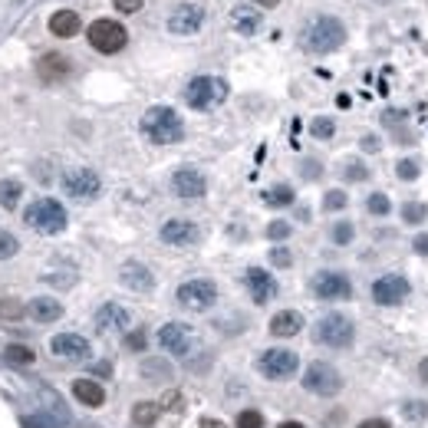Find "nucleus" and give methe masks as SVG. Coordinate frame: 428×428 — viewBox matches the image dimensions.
Segmentation results:
<instances>
[{
    "instance_id": "1",
    "label": "nucleus",
    "mask_w": 428,
    "mask_h": 428,
    "mask_svg": "<svg viewBox=\"0 0 428 428\" xmlns=\"http://www.w3.org/2000/svg\"><path fill=\"white\" fill-rule=\"evenodd\" d=\"M142 136L155 146H175L185 136V126H181V116L168 106H152V109L142 116Z\"/></svg>"
},
{
    "instance_id": "2",
    "label": "nucleus",
    "mask_w": 428,
    "mask_h": 428,
    "mask_svg": "<svg viewBox=\"0 0 428 428\" xmlns=\"http://www.w3.org/2000/svg\"><path fill=\"white\" fill-rule=\"evenodd\" d=\"M346 43V26L336 17H313L303 26V50L310 53H333Z\"/></svg>"
},
{
    "instance_id": "3",
    "label": "nucleus",
    "mask_w": 428,
    "mask_h": 428,
    "mask_svg": "<svg viewBox=\"0 0 428 428\" xmlns=\"http://www.w3.org/2000/svg\"><path fill=\"white\" fill-rule=\"evenodd\" d=\"M24 221L36 234H60L66 228V208L56 198H40L24 211Z\"/></svg>"
},
{
    "instance_id": "4",
    "label": "nucleus",
    "mask_w": 428,
    "mask_h": 428,
    "mask_svg": "<svg viewBox=\"0 0 428 428\" xmlns=\"http://www.w3.org/2000/svg\"><path fill=\"white\" fill-rule=\"evenodd\" d=\"M228 99V83L218 76H195L185 86V103L198 112H208Z\"/></svg>"
},
{
    "instance_id": "5",
    "label": "nucleus",
    "mask_w": 428,
    "mask_h": 428,
    "mask_svg": "<svg viewBox=\"0 0 428 428\" xmlns=\"http://www.w3.org/2000/svg\"><path fill=\"white\" fill-rule=\"evenodd\" d=\"M356 336V326H352L350 317H342V313H326L317 326H313V340L320 346H330V350H346Z\"/></svg>"
},
{
    "instance_id": "6",
    "label": "nucleus",
    "mask_w": 428,
    "mask_h": 428,
    "mask_svg": "<svg viewBox=\"0 0 428 428\" xmlns=\"http://www.w3.org/2000/svg\"><path fill=\"white\" fill-rule=\"evenodd\" d=\"M175 300H178L185 310L205 313V310H211L214 303H218V287H214V280L195 277V280H185V283H181L178 293H175Z\"/></svg>"
},
{
    "instance_id": "7",
    "label": "nucleus",
    "mask_w": 428,
    "mask_h": 428,
    "mask_svg": "<svg viewBox=\"0 0 428 428\" xmlns=\"http://www.w3.org/2000/svg\"><path fill=\"white\" fill-rule=\"evenodd\" d=\"M89 46L99 53H106V56H112V53H119L122 46L128 43V34L126 26L116 24V20H96V24H89Z\"/></svg>"
},
{
    "instance_id": "8",
    "label": "nucleus",
    "mask_w": 428,
    "mask_h": 428,
    "mask_svg": "<svg viewBox=\"0 0 428 428\" xmlns=\"http://www.w3.org/2000/svg\"><path fill=\"white\" fill-rule=\"evenodd\" d=\"M300 360L293 350H264L257 356V369H260V376L264 379H274V382H283V379H290L297 372Z\"/></svg>"
},
{
    "instance_id": "9",
    "label": "nucleus",
    "mask_w": 428,
    "mask_h": 428,
    "mask_svg": "<svg viewBox=\"0 0 428 428\" xmlns=\"http://www.w3.org/2000/svg\"><path fill=\"white\" fill-rule=\"evenodd\" d=\"M60 185H63V195L79 198V201H89V198H96L103 191V181H99V175L93 168H66Z\"/></svg>"
},
{
    "instance_id": "10",
    "label": "nucleus",
    "mask_w": 428,
    "mask_h": 428,
    "mask_svg": "<svg viewBox=\"0 0 428 428\" xmlns=\"http://www.w3.org/2000/svg\"><path fill=\"white\" fill-rule=\"evenodd\" d=\"M303 389L313 395H336L342 389V376L330 362H310L303 372Z\"/></svg>"
},
{
    "instance_id": "11",
    "label": "nucleus",
    "mask_w": 428,
    "mask_h": 428,
    "mask_svg": "<svg viewBox=\"0 0 428 428\" xmlns=\"http://www.w3.org/2000/svg\"><path fill=\"white\" fill-rule=\"evenodd\" d=\"M409 280L402 274H385L372 283V300H376L379 307H399L405 297H409Z\"/></svg>"
},
{
    "instance_id": "12",
    "label": "nucleus",
    "mask_w": 428,
    "mask_h": 428,
    "mask_svg": "<svg viewBox=\"0 0 428 428\" xmlns=\"http://www.w3.org/2000/svg\"><path fill=\"white\" fill-rule=\"evenodd\" d=\"M191 342H195V330L188 323H165L158 330V346L171 356H188Z\"/></svg>"
},
{
    "instance_id": "13",
    "label": "nucleus",
    "mask_w": 428,
    "mask_h": 428,
    "mask_svg": "<svg viewBox=\"0 0 428 428\" xmlns=\"http://www.w3.org/2000/svg\"><path fill=\"white\" fill-rule=\"evenodd\" d=\"M50 350L56 360H66V362H86L89 360V340L79 333H56L50 340Z\"/></svg>"
},
{
    "instance_id": "14",
    "label": "nucleus",
    "mask_w": 428,
    "mask_h": 428,
    "mask_svg": "<svg viewBox=\"0 0 428 428\" xmlns=\"http://www.w3.org/2000/svg\"><path fill=\"white\" fill-rule=\"evenodd\" d=\"M313 293H317L320 300H346L352 293V283L346 274H336V270H320L317 277H313Z\"/></svg>"
},
{
    "instance_id": "15",
    "label": "nucleus",
    "mask_w": 428,
    "mask_h": 428,
    "mask_svg": "<svg viewBox=\"0 0 428 428\" xmlns=\"http://www.w3.org/2000/svg\"><path fill=\"white\" fill-rule=\"evenodd\" d=\"M201 24H205V10L198 7V4H181V7L171 10L168 17V34L175 36H191L201 30Z\"/></svg>"
},
{
    "instance_id": "16",
    "label": "nucleus",
    "mask_w": 428,
    "mask_h": 428,
    "mask_svg": "<svg viewBox=\"0 0 428 428\" xmlns=\"http://www.w3.org/2000/svg\"><path fill=\"white\" fill-rule=\"evenodd\" d=\"M158 238H162L165 244H171V248H191V244L201 238V231H198L195 221H185V218H171V221L162 224Z\"/></svg>"
},
{
    "instance_id": "17",
    "label": "nucleus",
    "mask_w": 428,
    "mask_h": 428,
    "mask_svg": "<svg viewBox=\"0 0 428 428\" xmlns=\"http://www.w3.org/2000/svg\"><path fill=\"white\" fill-rule=\"evenodd\" d=\"M171 191L178 198H201L208 191V181H205V175L198 168H178L175 175H171Z\"/></svg>"
},
{
    "instance_id": "18",
    "label": "nucleus",
    "mask_w": 428,
    "mask_h": 428,
    "mask_svg": "<svg viewBox=\"0 0 428 428\" xmlns=\"http://www.w3.org/2000/svg\"><path fill=\"white\" fill-rule=\"evenodd\" d=\"M128 323H132V317L119 303H103L99 313H96V330L99 333H122V330H128Z\"/></svg>"
},
{
    "instance_id": "19",
    "label": "nucleus",
    "mask_w": 428,
    "mask_h": 428,
    "mask_svg": "<svg viewBox=\"0 0 428 428\" xmlns=\"http://www.w3.org/2000/svg\"><path fill=\"white\" fill-rule=\"evenodd\" d=\"M244 283H248L254 303H267V300L277 297V280L267 270H260V267H250L248 274H244Z\"/></svg>"
},
{
    "instance_id": "20",
    "label": "nucleus",
    "mask_w": 428,
    "mask_h": 428,
    "mask_svg": "<svg viewBox=\"0 0 428 428\" xmlns=\"http://www.w3.org/2000/svg\"><path fill=\"white\" fill-rule=\"evenodd\" d=\"M119 280L126 283L128 290H136V293H148L155 287L152 270H148L146 264H138V260H128V264L119 267Z\"/></svg>"
},
{
    "instance_id": "21",
    "label": "nucleus",
    "mask_w": 428,
    "mask_h": 428,
    "mask_svg": "<svg viewBox=\"0 0 428 428\" xmlns=\"http://www.w3.org/2000/svg\"><path fill=\"white\" fill-rule=\"evenodd\" d=\"M26 313H30V320H36V323H56V320L63 317V303L53 297H36L26 303Z\"/></svg>"
},
{
    "instance_id": "22",
    "label": "nucleus",
    "mask_w": 428,
    "mask_h": 428,
    "mask_svg": "<svg viewBox=\"0 0 428 428\" xmlns=\"http://www.w3.org/2000/svg\"><path fill=\"white\" fill-rule=\"evenodd\" d=\"M300 330H303V317H300L297 310H280V313H274V320H270V333L280 336V340H290Z\"/></svg>"
},
{
    "instance_id": "23",
    "label": "nucleus",
    "mask_w": 428,
    "mask_h": 428,
    "mask_svg": "<svg viewBox=\"0 0 428 428\" xmlns=\"http://www.w3.org/2000/svg\"><path fill=\"white\" fill-rule=\"evenodd\" d=\"M79 26H83V20H79L76 10H56V14L50 17V34L53 36H63V40L76 36Z\"/></svg>"
},
{
    "instance_id": "24",
    "label": "nucleus",
    "mask_w": 428,
    "mask_h": 428,
    "mask_svg": "<svg viewBox=\"0 0 428 428\" xmlns=\"http://www.w3.org/2000/svg\"><path fill=\"white\" fill-rule=\"evenodd\" d=\"M73 395H76L83 405H89V409H99V405L106 402V389L96 379H76L73 382Z\"/></svg>"
},
{
    "instance_id": "25",
    "label": "nucleus",
    "mask_w": 428,
    "mask_h": 428,
    "mask_svg": "<svg viewBox=\"0 0 428 428\" xmlns=\"http://www.w3.org/2000/svg\"><path fill=\"white\" fill-rule=\"evenodd\" d=\"M231 26L238 30L240 36H254L257 30H260V10H254V7H234L231 10Z\"/></svg>"
},
{
    "instance_id": "26",
    "label": "nucleus",
    "mask_w": 428,
    "mask_h": 428,
    "mask_svg": "<svg viewBox=\"0 0 428 428\" xmlns=\"http://www.w3.org/2000/svg\"><path fill=\"white\" fill-rule=\"evenodd\" d=\"M36 69H40L43 79H60V76H66L69 73V60L66 56H56V53H46Z\"/></svg>"
},
{
    "instance_id": "27",
    "label": "nucleus",
    "mask_w": 428,
    "mask_h": 428,
    "mask_svg": "<svg viewBox=\"0 0 428 428\" xmlns=\"http://www.w3.org/2000/svg\"><path fill=\"white\" fill-rule=\"evenodd\" d=\"M20 195H24V185H20L17 178H4V181H0V208L14 211L17 201H20Z\"/></svg>"
},
{
    "instance_id": "28",
    "label": "nucleus",
    "mask_w": 428,
    "mask_h": 428,
    "mask_svg": "<svg viewBox=\"0 0 428 428\" xmlns=\"http://www.w3.org/2000/svg\"><path fill=\"white\" fill-rule=\"evenodd\" d=\"M264 201L270 208H287V205H293V188L290 185H274V188L264 195Z\"/></svg>"
},
{
    "instance_id": "29",
    "label": "nucleus",
    "mask_w": 428,
    "mask_h": 428,
    "mask_svg": "<svg viewBox=\"0 0 428 428\" xmlns=\"http://www.w3.org/2000/svg\"><path fill=\"white\" fill-rule=\"evenodd\" d=\"M155 419H158V405H152V402H138L136 409H132V422L142 428L155 425Z\"/></svg>"
},
{
    "instance_id": "30",
    "label": "nucleus",
    "mask_w": 428,
    "mask_h": 428,
    "mask_svg": "<svg viewBox=\"0 0 428 428\" xmlns=\"http://www.w3.org/2000/svg\"><path fill=\"white\" fill-rule=\"evenodd\" d=\"M14 366H30V362L36 360V352L30 350V346H7V352H4Z\"/></svg>"
},
{
    "instance_id": "31",
    "label": "nucleus",
    "mask_w": 428,
    "mask_h": 428,
    "mask_svg": "<svg viewBox=\"0 0 428 428\" xmlns=\"http://www.w3.org/2000/svg\"><path fill=\"white\" fill-rule=\"evenodd\" d=\"M425 214H428V208L422 205V201H409V205L402 208L405 224H422V221H425Z\"/></svg>"
},
{
    "instance_id": "32",
    "label": "nucleus",
    "mask_w": 428,
    "mask_h": 428,
    "mask_svg": "<svg viewBox=\"0 0 428 428\" xmlns=\"http://www.w3.org/2000/svg\"><path fill=\"white\" fill-rule=\"evenodd\" d=\"M366 208H369V211H372V214H389V211H392V201H389V195H382V191H376V195H369Z\"/></svg>"
},
{
    "instance_id": "33",
    "label": "nucleus",
    "mask_w": 428,
    "mask_h": 428,
    "mask_svg": "<svg viewBox=\"0 0 428 428\" xmlns=\"http://www.w3.org/2000/svg\"><path fill=\"white\" fill-rule=\"evenodd\" d=\"M20 250V240L14 238L10 231H0V260H7V257H14Z\"/></svg>"
},
{
    "instance_id": "34",
    "label": "nucleus",
    "mask_w": 428,
    "mask_h": 428,
    "mask_svg": "<svg viewBox=\"0 0 428 428\" xmlns=\"http://www.w3.org/2000/svg\"><path fill=\"white\" fill-rule=\"evenodd\" d=\"M310 132H313L317 138H330V136L336 132V122H333V119H326V116H320V119H313Z\"/></svg>"
},
{
    "instance_id": "35",
    "label": "nucleus",
    "mask_w": 428,
    "mask_h": 428,
    "mask_svg": "<svg viewBox=\"0 0 428 428\" xmlns=\"http://www.w3.org/2000/svg\"><path fill=\"white\" fill-rule=\"evenodd\" d=\"M238 428H264V415L257 409H248L238 415Z\"/></svg>"
},
{
    "instance_id": "36",
    "label": "nucleus",
    "mask_w": 428,
    "mask_h": 428,
    "mask_svg": "<svg viewBox=\"0 0 428 428\" xmlns=\"http://www.w3.org/2000/svg\"><path fill=\"white\" fill-rule=\"evenodd\" d=\"M346 201H350V198H346V191H326V198H323V208L326 211H340V208H346Z\"/></svg>"
},
{
    "instance_id": "37",
    "label": "nucleus",
    "mask_w": 428,
    "mask_h": 428,
    "mask_svg": "<svg viewBox=\"0 0 428 428\" xmlns=\"http://www.w3.org/2000/svg\"><path fill=\"white\" fill-rule=\"evenodd\" d=\"M395 175H399L402 181L419 178V162H412V158H402V162L395 165Z\"/></svg>"
},
{
    "instance_id": "38",
    "label": "nucleus",
    "mask_w": 428,
    "mask_h": 428,
    "mask_svg": "<svg viewBox=\"0 0 428 428\" xmlns=\"http://www.w3.org/2000/svg\"><path fill=\"white\" fill-rule=\"evenodd\" d=\"M350 181H366L369 178V168L362 162H346V171H342Z\"/></svg>"
},
{
    "instance_id": "39",
    "label": "nucleus",
    "mask_w": 428,
    "mask_h": 428,
    "mask_svg": "<svg viewBox=\"0 0 428 428\" xmlns=\"http://www.w3.org/2000/svg\"><path fill=\"white\" fill-rule=\"evenodd\" d=\"M267 238H270V240H287V238H290V224H287V221L267 224Z\"/></svg>"
},
{
    "instance_id": "40",
    "label": "nucleus",
    "mask_w": 428,
    "mask_h": 428,
    "mask_svg": "<svg viewBox=\"0 0 428 428\" xmlns=\"http://www.w3.org/2000/svg\"><path fill=\"white\" fill-rule=\"evenodd\" d=\"M24 310H20V303L17 300H0V317L4 320H17Z\"/></svg>"
},
{
    "instance_id": "41",
    "label": "nucleus",
    "mask_w": 428,
    "mask_h": 428,
    "mask_svg": "<svg viewBox=\"0 0 428 428\" xmlns=\"http://www.w3.org/2000/svg\"><path fill=\"white\" fill-rule=\"evenodd\" d=\"M333 240H336V244H350V240H352V224L350 221L336 224V228H333Z\"/></svg>"
},
{
    "instance_id": "42",
    "label": "nucleus",
    "mask_w": 428,
    "mask_h": 428,
    "mask_svg": "<svg viewBox=\"0 0 428 428\" xmlns=\"http://www.w3.org/2000/svg\"><path fill=\"white\" fill-rule=\"evenodd\" d=\"M142 4H146V0H112V7L122 10V14H138Z\"/></svg>"
},
{
    "instance_id": "43",
    "label": "nucleus",
    "mask_w": 428,
    "mask_h": 428,
    "mask_svg": "<svg viewBox=\"0 0 428 428\" xmlns=\"http://www.w3.org/2000/svg\"><path fill=\"white\" fill-rule=\"evenodd\" d=\"M270 260H274L277 267H290L293 264V257H290V250L287 248H274L270 250Z\"/></svg>"
},
{
    "instance_id": "44",
    "label": "nucleus",
    "mask_w": 428,
    "mask_h": 428,
    "mask_svg": "<svg viewBox=\"0 0 428 428\" xmlns=\"http://www.w3.org/2000/svg\"><path fill=\"white\" fill-rule=\"evenodd\" d=\"M126 346L128 350H146V333H142V330H138V333H128Z\"/></svg>"
},
{
    "instance_id": "45",
    "label": "nucleus",
    "mask_w": 428,
    "mask_h": 428,
    "mask_svg": "<svg viewBox=\"0 0 428 428\" xmlns=\"http://www.w3.org/2000/svg\"><path fill=\"white\" fill-rule=\"evenodd\" d=\"M412 250H415V254H425V257H428V234H419V238L412 240Z\"/></svg>"
},
{
    "instance_id": "46",
    "label": "nucleus",
    "mask_w": 428,
    "mask_h": 428,
    "mask_svg": "<svg viewBox=\"0 0 428 428\" xmlns=\"http://www.w3.org/2000/svg\"><path fill=\"white\" fill-rule=\"evenodd\" d=\"M360 428H392V425H389V422H385V419H366Z\"/></svg>"
},
{
    "instance_id": "47",
    "label": "nucleus",
    "mask_w": 428,
    "mask_h": 428,
    "mask_svg": "<svg viewBox=\"0 0 428 428\" xmlns=\"http://www.w3.org/2000/svg\"><path fill=\"white\" fill-rule=\"evenodd\" d=\"M362 146H366V152H379V138L376 136H366V138H362Z\"/></svg>"
},
{
    "instance_id": "48",
    "label": "nucleus",
    "mask_w": 428,
    "mask_h": 428,
    "mask_svg": "<svg viewBox=\"0 0 428 428\" xmlns=\"http://www.w3.org/2000/svg\"><path fill=\"white\" fill-rule=\"evenodd\" d=\"M303 171H307V178H317V175H320V165H317V162H307V165H303Z\"/></svg>"
},
{
    "instance_id": "49",
    "label": "nucleus",
    "mask_w": 428,
    "mask_h": 428,
    "mask_svg": "<svg viewBox=\"0 0 428 428\" xmlns=\"http://www.w3.org/2000/svg\"><path fill=\"white\" fill-rule=\"evenodd\" d=\"M419 379H422V382H428V360L419 362Z\"/></svg>"
},
{
    "instance_id": "50",
    "label": "nucleus",
    "mask_w": 428,
    "mask_h": 428,
    "mask_svg": "<svg viewBox=\"0 0 428 428\" xmlns=\"http://www.w3.org/2000/svg\"><path fill=\"white\" fill-rule=\"evenodd\" d=\"M257 7H277V4H280V0H254Z\"/></svg>"
},
{
    "instance_id": "51",
    "label": "nucleus",
    "mask_w": 428,
    "mask_h": 428,
    "mask_svg": "<svg viewBox=\"0 0 428 428\" xmlns=\"http://www.w3.org/2000/svg\"><path fill=\"white\" fill-rule=\"evenodd\" d=\"M277 428H303V425H300V422H280Z\"/></svg>"
},
{
    "instance_id": "52",
    "label": "nucleus",
    "mask_w": 428,
    "mask_h": 428,
    "mask_svg": "<svg viewBox=\"0 0 428 428\" xmlns=\"http://www.w3.org/2000/svg\"><path fill=\"white\" fill-rule=\"evenodd\" d=\"M201 428H224L221 422H201Z\"/></svg>"
}]
</instances>
